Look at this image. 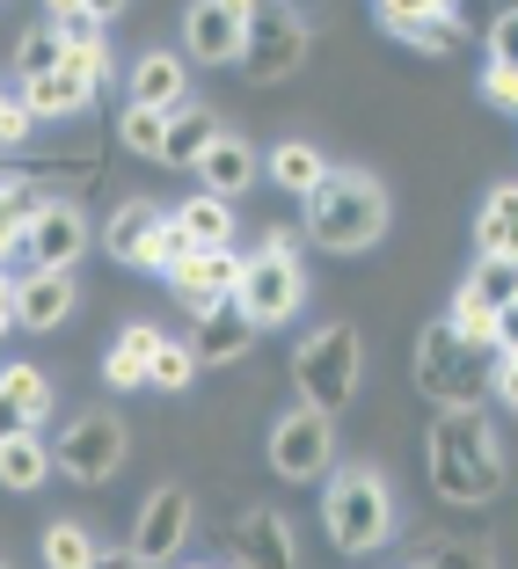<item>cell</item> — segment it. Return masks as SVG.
Instances as JSON below:
<instances>
[{
	"instance_id": "cell-1",
	"label": "cell",
	"mask_w": 518,
	"mask_h": 569,
	"mask_svg": "<svg viewBox=\"0 0 518 569\" xmlns=\"http://www.w3.org/2000/svg\"><path fill=\"white\" fill-rule=\"evenodd\" d=\"M424 475L446 503H489L504 489V446H497V423L482 417L475 402L460 409H438L431 417V438H424Z\"/></svg>"
},
{
	"instance_id": "cell-2",
	"label": "cell",
	"mask_w": 518,
	"mask_h": 569,
	"mask_svg": "<svg viewBox=\"0 0 518 569\" xmlns=\"http://www.w3.org/2000/svg\"><path fill=\"white\" fill-rule=\"evenodd\" d=\"M307 234H315V249H329V256L372 249V241L387 234V190L372 183V176H358V168H336L329 183L307 198Z\"/></svg>"
},
{
	"instance_id": "cell-3",
	"label": "cell",
	"mask_w": 518,
	"mask_h": 569,
	"mask_svg": "<svg viewBox=\"0 0 518 569\" xmlns=\"http://www.w3.org/2000/svg\"><path fill=\"white\" fill-rule=\"evenodd\" d=\"M497 343H468V336L452 329V321H431L417 336V395L438 409H460L475 402L482 387H497Z\"/></svg>"
},
{
	"instance_id": "cell-4",
	"label": "cell",
	"mask_w": 518,
	"mask_h": 569,
	"mask_svg": "<svg viewBox=\"0 0 518 569\" xmlns=\"http://www.w3.org/2000/svg\"><path fill=\"white\" fill-rule=\"evenodd\" d=\"M321 519H329V540H336L343 555L387 548V540H395V497H387L380 468H343V475H329Z\"/></svg>"
},
{
	"instance_id": "cell-5",
	"label": "cell",
	"mask_w": 518,
	"mask_h": 569,
	"mask_svg": "<svg viewBox=\"0 0 518 569\" xmlns=\"http://www.w3.org/2000/svg\"><path fill=\"white\" fill-rule=\"evenodd\" d=\"M358 372H366V351H358V329H351V321H321V329L300 343V358H292L300 402L307 409H329V417L358 395Z\"/></svg>"
},
{
	"instance_id": "cell-6",
	"label": "cell",
	"mask_w": 518,
	"mask_h": 569,
	"mask_svg": "<svg viewBox=\"0 0 518 569\" xmlns=\"http://www.w3.org/2000/svg\"><path fill=\"white\" fill-rule=\"evenodd\" d=\"M307 59V22L292 0H263V16L249 22V51H241V81L270 88V81H292Z\"/></svg>"
},
{
	"instance_id": "cell-7",
	"label": "cell",
	"mask_w": 518,
	"mask_h": 569,
	"mask_svg": "<svg viewBox=\"0 0 518 569\" xmlns=\"http://www.w3.org/2000/svg\"><path fill=\"white\" fill-rule=\"evenodd\" d=\"M256 16H263V0H198V8L183 16L190 59H198V67H241Z\"/></svg>"
},
{
	"instance_id": "cell-8",
	"label": "cell",
	"mask_w": 518,
	"mask_h": 569,
	"mask_svg": "<svg viewBox=\"0 0 518 569\" xmlns=\"http://www.w3.org/2000/svg\"><path fill=\"white\" fill-rule=\"evenodd\" d=\"M59 475L67 482H81V489H96V482H110V475L124 468V423L110 417V409H96V417H73L67 431H59Z\"/></svg>"
},
{
	"instance_id": "cell-9",
	"label": "cell",
	"mask_w": 518,
	"mask_h": 569,
	"mask_svg": "<svg viewBox=\"0 0 518 569\" xmlns=\"http://www.w3.org/2000/svg\"><path fill=\"white\" fill-rule=\"evenodd\" d=\"M307 300V278H300V256H270L256 249L249 270H241V307H249L256 329H278V321H292Z\"/></svg>"
},
{
	"instance_id": "cell-10",
	"label": "cell",
	"mask_w": 518,
	"mask_h": 569,
	"mask_svg": "<svg viewBox=\"0 0 518 569\" xmlns=\"http://www.w3.org/2000/svg\"><path fill=\"white\" fill-rule=\"evenodd\" d=\"M329 452H336L329 409H292V417L270 431V468H278L285 482H321V475H329Z\"/></svg>"
},
{
	"instance_id": "cell-11",
	"label": "cell",
	"mask_w": 518,
	"mask_h": 569,
	"mask_svg": "<svg viewBox=\"0 0 518 569\" xmlns=\"http://www.w3.org/2000/svg\"><path fill=\"white\" fill-rule=\"evenodd\" d=\"M67 315H73V270H30L0 300V321H16V329H59Z\"/></svg>"
},
{
	"instance_id": "cell-12",
	"label": "cell",
	"mask_w": 518,
	"mask_h": 569,
	"mask_svg": "<svg viewBox=\"0 0 518 569\" xmlns=\"http://www.w3.org/2000/svg\"><path fill=\"white\" fill-rule=\"evenodd\" d=\"M183 533H190V497H183V489H153V497L139 503L132 555L161 569V562H176V555H183Z\"/></svg>"
},
{
	"instance_id": "cell-13",
	"label": "cell",
	"mask_w": 518,
	"mask_h": 569,
	"mask_svg": "<svg viewBox=\"0 0 518 569\" xmlns=\"http://www.w3.org/2000/svg\"><path fill=\"white\" fill-rule=\"evenodd\" d=\"M241 270H249V256H235V249H205L190 270H176V300H183V315L198 321V315H212V307H227L241 292Z\"/></svg>"
},
{
	"instance_id": "cell-14",
	"label": "cell",
	"mask_w": 518,
	"mask_h": 569,
	"mask_svg": "<svg viewBox=\"0 0 518 569\" xmlns=\"http://www.w3.org/2000/svg\"><path fill=\"white\" fill-rule=\"evenodd\" d=\"M88 249V219L73 212V204H44L30 227V241H22V263L30 270H73Z\"/></svg>"
},
{
	"instance_id": "cell-15",
	"label": "cell",
	"mask_w": 518,
	"mask_h": 569,
	"mask_svg": "<svg viewBox=\"0 0 518 569\" xmlns=\"http://www.w3.org/2000/svg\"><path fill=\"white\" fill-rule=\"evenodd\" d=\"M249 343H256V321H249V307H241V292L227 307H212V315H198V336H190V351H198L205 366H235Z\"/></svg>"
},
{
	"instance_id": "cell-16",
	"label": "cell",
	"mask_w": 518,
	"mask_h": 569,
	"mask_svg": "<svg viewBox=\"0 0 518 569\" xmlns=\"http://www.w3.org/2000/svg\"><path fill=\"white\" fill-rule=\"evenodd\" d=\"M161 227H168V212H161V204L124 198L118 212H110V227H102V249L118 256V263H147V256H153V241H161Z\"/></svg>"
},
{
	"instance_id": "cell-17",
	"label": "cell",
	"mask_w": 518,
	"mask_h": 569,
	"mask_svg": "<svg viewBox=\"0 0 518 569\" xmlns=\"http://www.w3.org/2000/svg\"><path fill=\"white\" fill-rule=\"evenodd\" d=\"M235 555H241L249 569H300V548H292V533H285L278 511H241Z\"/></svg>"
},
{
	"instance_id": "cell-18",
	"label": "cell",
	"mask_w": 518,
	"mask_h": 569,
	"mask_svg": "<svg viewBox=\"0 0 518 569\" xmlns=\"http://www.w3.org/2000/svg\"><path fill=\"white\" fill-rule=\"evenodd\" d=\"M161 343H168V336L153 329V321H132V329L110 343V358H102V380L118 387V395L147 387V380H153V358H161Z\"/></svg>"
},
{
	"instance_id": "cell-19",
	"label": "cell",
	"mask_w": 518,
	"mask_h": 569,
	"mask_svg": "<svg viewBox=\"0 0 518 569\" xmlns=\"http://www.w3.org/2000/svg\"><path fill=\"white\" fill-rule=\"evenodd\" d=\"M51 475H59V452H51L37 431L8 423V438H0V482L30 497V489H44V482H51Z\"/></svg>"
},
{
	"instance_id": "cell-20",
	"label": "cell",
	"mask_w": 518,
	"mask_h": 569,
	"mask_svg": "<svg viewBox=\"0 0 518 569\" xmlns=\"http://www.w3.org/2000/svg\"><path fill=\"white\" fill-rule=\"evenodd\" d=\"M96 88H102L96 73H81V67L67 59V67L44 73V81H22V102H30L37 118H81L88 102H96Z\"/></svg>"
},
{
	"instance_id": "cell-21",
	"label": "cell",
	"mask_w": 518,
	"mask_h": 569,
	"mask_svg": "<svg viewBox=\"0 0 518 569\" xmlns=\"http://www.w3.org/2000/svg\"><path fill=\"white\" fill-rule=\"evenodd\" d=\"M198 176H205V190H212V198H241V190H249L256 176H270V168L256 161L249 139H227V132H219V147L198 161Z\"/></svg>"
},
{
	"instance_id": "cell-22",
	"label": "cell",
	"mask_w": 518,
	"mask_h": 569,
	"mask_svg": "<svg viewBox=\"0 0 518 569\" xmlns=\"http://www.w3.org/2000/svg\"><path fill=\"white\" fill-rule=\"evenodd\" d=\"M132 102H147V110H183L190 88H183V59L176 51H147L132 67Z\"/></svg>"
},
{
	"instance_id": "cell-23",
	"label": "cell",
	"mask_w": 518,
	"mask_h": 569,
	"mask_svg": "<svg viewBox=\"0 0 518 569\" xmlns=\"http://www.w3.org/2000/svg\"><path fill=\"white\" fill-rule=\"evenodd\" d=\"M263 168H270V183L292 190V198H315V190L336 176V168L321 161V153L307 147V139H285V147H270V161H263Z\"/></svg>"
},
{
	"instance_id": "cell-24",
	"label": "cell",
	"mask_w": 518,
	"mask_h": 569,
	"mask_svg": "<svg viewBox=\"0 0 518 569\" xmlns=\"http://www.w3.org/2000/svg\"><path fill=\"white\" fill-rule=\"evenodd\" d=\"M219 147V118L183 102V110H168V168H198L205 153Z\"/></svg>"
},
{
	"instance_id": "cell-25",
	"label": "cell",
	"mask_w": 518,
	"mask_h": 569,
	"mask_svg": "<svg viewBox=\"0 0 518 569\" xmlns=\"http://www.w3.org/2000/svg\"><path fill=\"white\" fill-rule=\"evenodd\" d=\"M0 402H8V417H16L22 431H37V423L51 417V380L37 366H8L0 372Z\"/></svg>"
},
{
	"instance_id": "cell-26",
	"label": "cell",
	"mask_w": 518,
	"mask_h": 569,
	"mask_svg": "<svg viewBox=\"0 0 518 569\" xmlns=\"http://www.w3.org/2000/svg\"><path fill=\"white\" fill-rule=\"evenodd\" d=\"M511 227H518V183H497L489 204H482V219H475V256H504Z\"/></svg>"
},
{
	"instance_id": "cell-27",
	"label": "cell",
	"mask_w": 518,
	"mask_h": 569,
	"mask_svg": "<svg viewBox=\"0 0 518 569\" xmlns=\"http://www.w3.org/2000/svg\"><path fill=\"white\" fill-rule=\"evenodd\" d=\"M67 30H59V22H44V30H30V37H22V44H16V73H22V81H44V73H59V67H67Z\"/></svg>"
},
{
	"instance_id": "cell-28",
	"label": "cell",
	"mask_w": 518,
	"mask_h": 569,
	"mask_svg": "<svg viewBox=\"0 0 518 569\" xmlns=\"http://www.w3.org/2000/svg\"><path fill=\"white\" fill-rule=\"evenodd\" d=\"M205 256V241H198V227H183V219L168 212V227H161V241H153V256H147V270H168V278H176V270H190Z\"/></svg>"
},
{
	"instance_id": "cell-29",
	"label": "cell",
	"mask_w": 518,
	"mask_h": 569,
	"mask_svg": "<svg viewBox=\"0 0 518 569\" xmlns=\"http://www.w3.org/2000/svg\"><path fill=\"white\" fill-rule=\"evenodd\" d=\"M124 147H132V153H147V161H168V110L124 102Z\"/></svg>"
},
{
	"instance_id": "cell-30",
	"label": "cell",
	"mask_w": 518,
	"mask_h": 569,
	"mask_svg": "<svg viewBox=\"0 0 518 569\" xmlns=\"http://www.w3.org/2000/svg\"><path fill=\"white\" fill-rule=\"evenodd\" d=\"M446 321H452L460 336H468V343H497V307H489L482 292H475V284H460V292H452Z\"/></svg>"
},
{
	"instance_id": "cell-31",
	"label": "cell",
	"mask_w": 518,
	"mask_h": 569,
	"mask_svg": "<svg viewBox=\"0 0 518 569\" xmlns=\"http://www.w3.org/2000/svg\"><path fill=\"white\" fill-rule=\"evenodd\" d=\"M44 569H102L96 540L81 533V526H51L44 533Z\"/></svg>"
},
{
	"instance_id": "cell-32",
	"label": "cell",
	"mask_w": 518,
	"mask_h": 569,
	"mask_svg": "<svg viewBox=\"0 0 518 569\" xmlns=\"http://www.w3.org/2000/svg\"><path fill=\"white\" fill-rule=\"evenodd\" d=\"M176 219H183V227H198L205 249H227V234H235V212H227V198H212V190H205V198H190Z\"/></svg>"
},
{
	"instance_id": "cell-33",
	"label": "cell",
	"mask_w": 518,
	"mask_h": 569,
	"mask_svg": "<svg viewBox=\"0 0 518 569\" xmlns=\"http://www.w3.org/2000/svg\"><path fill=\"white\" fill-rule=\"evenodd\" d=\"M468 284H475V292H482V300L504 315V307L518 300V263H504V256H475V278H468Z\"/></svg>"
},
{
	"instance_id": "cell-34",
	"label": "cell",
	"mask_w": 518,
	"mask_h": 569,
	"mask_svg": "<svg viewBox=\"0 0 518 569\" xmlns=\"http://www.w3.org/2000/svg\"><path fill=\"white\" fill-rule=\"evenodd\" d=\"M198 366H205V358L190 351V343H161V358H153V380H147V387H161V395H183V387L198 380Z\"/></svg>"
},
{
	"instance_id": "cell-35",
	"label": "cell",
	"mask_w": 518,
	"mask_h": 569,
	"mask_svg": "<svg viewBox=\"0 0 518 569\" xmlns=\"http://www.w3.org/2000/svg\"><path fill=\"white\" fill-rule=\"evenodd\" d=\"M401 44H417V51H431V59H446V51L468 44V30H460V16H431V22H417V30H401Z\"/></svg>"
},
{
	"instance_id": "cell-36",
	"label": "cell",
	"mask_w": 518,
	"mask_h": 569,
	"mask_svg": "<svg viewBox=\"0 0 518 569\" xmlns=\"http://www.w3.org/2000/svg\"><path fill=\"white\" fill-rule=\"evenodd\" d=\"M431 16H452V0H380V22H387V37L417 30V22H431Z\"/></svg>"
},
{
	"instance_id": "cell-37",
	"label": "cell",
	"mask_w": 518,
	"mask_h": 569,
	"mask_svg": "<svg viewBox=\"0 0 518 569\" xmlns=\"http://www.w3.org/2000/svg\"><path fill=\"white\" fill-rule=\"evenodd\" d=\"M489 67H518V8L489 22Z\"/></svg>"
},
{
	"instance_id": "cell-38",
	"label": "cell",
	"mask_w": 518,
	"mask_h": 569,
	"mask_svg": "<svg viewBox=\"0 0 518 569\" xmlns=\"http://www.w3.org/2000/svg\"><path fill=\"white\" fill-rule=\"evenodd\" d=\"M44 8H51V22L67 30V44H73V37H96V30H102V22L88 16V0H44Z\"/></svg>"
},
{
	"instance_id": "cell-39",
	"label": "cell",
	"mask_w": 518,
	"mask_h": 569,
	"mask_svg": "<svg viewBox=\"0 0 518 569\" xmlns=\"http://www.w3.org/2000/svg\"><path fill=\"white\" fill-rule=\"evenodd\" d=\"M30 124H37V110H30V102H8V110H0V139H8V147H30Z\"/></svg>"
},
{
	"instance_id": "cell-40",
	"label": "cell",
	"mask_w": 518,
	"mask_h": 569,
	"mask_svg": "<svg viewBox=\"0 0 518 569\" xmlns=\"http://www.w3.org/2000/svg\"><path fill=\"white\" fill-rule=\"evenodd\" d=\"M482 96L497 102V110H518V67H489L482 73Z\"/></svg>"
},
{
	"instance_id": "cell-41",
	"label": "cell",
	"mask_w": 518,
	"mask_h": 569,
	"mask_svg": "<svg viewBox=\"0 0 518 569\" xmlns=\"http://www.w3.org/2000/svg\"><path fill=\"white\" fill-rule=\"evenodd\" d=\"M497 395L518 409V351H504V358H497Z\"/></svg>"
},
{
	"instance_id": "cell-42",
	"label": "cell",
	"mask_w": 518,
	"mask_h": 569,
	"mask_svg": "<svg viewBox=\"0 0 518 569\" xmlns=\"http://www.w3.org/2000/svg\"><path fill=\"white\" fill-rule=\"evenodd\" d=\"M497 351H518V300L497 315Z\"/></svg>"
},
{
	"instance_id": "cell-43",
	"label": "cell",
	"mask_w": 518,
	"mask_h": 569,
	"mask_svg": "<svg viewBox=\"0 0 518 569\" xmlns=\"http://www.w3.org/2000/svg\"><path fill=\"white\" fill-rule=\"evenodd\" d=\"M263 249H270V256H300V241H292V227H270Z\"/></svg>"
},
{
	"instance_id": "cell-44",
	"label": "cell",
	"mask_w": 518,
	"mask_h": 569,
	"mask_svg": "<svg viewBox=\"0 0 518 569\" xmlns=\"http://www.w3.org/2000/svg\"><path fill=\"white\" fill-rule=\"evenodd\" d=\"M88 16H96V22H118V16H124V0H88Z\"/></svg>"
},
{
	"instance_id": "cell-45",
	"label": "cell",
	"mask_w": 518,
	"mask_h": 569,
	"mask_svg": "<svg viewBox=\"0 0 518 569\" xmlns=\"http://www.w3.org/2000/svg\"><path fill=\"white\" fill-rule=\"evenodd\" d=\"M504 263H518V227H511V241H504Z\"/></svg>"
},
{
	"instance_id": "cell-46",
	"label": "cell",
	"mask_w": 518,
	"mask_h": 569,
	"mask_svg": "<svg viewBox=\"0 0 518 569\" xmlns=\"http://www.w3.org/2000/svg\"><path fill=\"white\" fill-rule=\"evenodd\" d=\"M110 569H153V562H139V555H132V562H124V555H118V562H110Z\"/></svg>"
},
{
	"instance_id": "cell-47",
	"label": "cell",
	"mask_w": 518,
	"mask_h": 569,
	"mask_svg": "<svg viewBox=\"0 0 518 569\" xmlns=\"http://www.w3.org/2000/svg\"><path fill=\"white\" fill-rule=\"evenodd\" d=\"M241 569H249V562H241Z\"/></svg>"
}]
</instances>
